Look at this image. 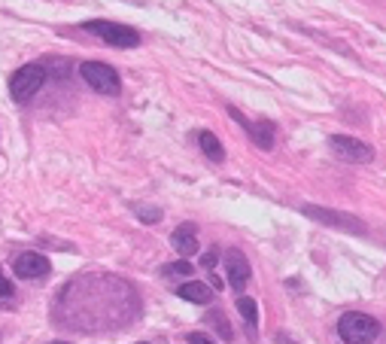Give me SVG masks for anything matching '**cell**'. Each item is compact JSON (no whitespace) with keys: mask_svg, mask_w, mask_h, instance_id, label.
<instances>
[{"mask_svg":"<svg viewBox=\"0 0 386 344\" xmlns=\"http://www.w3.org/2000/svg\"><path fill=\"white\" fill-rule=\"evenodd\" d=\"M134 214H137L144 223H158V220H162V211H158V207H134Z\"/></svg>","mask_w":386,"mask_h":344,"instance_id":"cell-16","label":"cell"},{"mask_svg":"<svg viewBox=\"0 0 386 344\" xmlns=\"http://www.w3.org/2000/svg\"><path fill=\"white\" fill-rule=\"evenodd\" d=\"M162 274H167V278H186V274H195V268H192L186 259L183 262H171V265H164L162 268Z\"/></svg>","mask_w":386,"mask_h":344,"instance_id":"cell-15","label":"cell"},{"mask_svg":"<svg viewBox=\"0 0 386 344\" xmlns=\"http://www.w3.org/2000/svg\"><path fill=\"white\" fill-rule=\"evenodd\" d=\"M329 147H332V153L343 158V162H353V165H368L374 158V149L362 144V140H356V137H347V134H332L329 137Z\"/></svg>","mask_w":386,"mask_h":344,"instance_id":"cell-6","label":"cell"},{"mask_svg":"<svg viewBox=\"0 0 386 344\" xmlns=\"http://www.w3.org/2000/svg\"><path fill=\"white\" fill-rule=\"evenodd\" d=\"M46 80H49V73H46L43 64L33 61V64L19 67V70L13 73V80H10V95H13V100H19V104L31 100L40 89L46 86Z\"/></svg>","mask_w":386,"mask_h":344,"instance_id":"cell-2","label":"cell"},{"mask_svg":"<svg viewBox=\"0 0 386 344\" xmlns=\"http://www.w3.org/2000/svg\"><path fill=\"white\" fill-rule=\"evenodd\" d=\"M52 344H67V341H52Z\"/></svg>","mask_w":386,"mask_h":344,"instance_id":"cell-21","label":"cell"},{"mask_svg":"<svg viewBox=\"0 0 386 344\" xmlns=\"http://www.w3.org/2000/svg\"><path fill=\"white\" fill-rule=\"evenodd\" d=\"M225 274H229V283L243 296V287L249 283V262L243 259L240 250H225Z\"/></svg>","mask_w":386,"mask_h":344,"instance_id":"cell-8","label":"cell"},{"mask_svg":"<svg viewBox=\"0 0 386 344\" xmlns=\"http://www.w3.org/2000/svg\"><path fill=\"white\" fill-rule=\"evenodd\" d=\"M137 344H146V341H137Z\"/></svg>","mask_w":386,"mask_h":344,"instance_id":"cell-22","label":"cell"},{"mask_svg":"<svg viewBox=\"0 0 386 344\" xmlns=\"http://www.w3.org/2000/svg\"><path fill=\"white\" fill-rule=\"evenodd\" d=\"M198 144H201V149H204V156L213 158V162H222L225 158V149H222L219 137H216L213 131H198Z\"/></svg>","mask_w":386,"mask_h":344,"instance_id":"cell-13","label":"cell"},{"mask_svg":"<svg viewBox=\"0 0 386 344\" xmlns=\"http://www.w3.org/2000/svg\"><path fill=\"white\" fill-rule=\"evenodd\" d=\"M238 311H240V317H243V323H247L249 338H256V335H258V308H256V299L240 296V299H238Z\"/></svg>","mask_w":386,"mask_h":344,"instance_id":"cell-12","label":"cell"},{"mask_svg":"<svg viewBox=\"0 0 386 344\" xmlns=\"http://www.w3.org/2000/svg\"><path fill=\"white\" fill-rule=\"evenodd\" d=\"M79 73H82V80H86L91 89L100 91V95H119V91H122L119 73H116L110 64H104V61H82Z\"/></svg>","mask_w":386,"mask_h":344,"instance_id":"cell-4","label":"cell"},{"mask_svg":"<svg viewBox=\"0 0 386 344\" xmlns=\"http://www.w3.org/2000/svg\"><path fill=\"white\" fill-rule=\"evenodd\" d=\"M13 271L19 274L22 281H40L49 274V259L43 253H22V256H15Z\"/></svg>","mask_w":386,"mask_h":344,"instance_id":"cell-7","label":"cell"},{"mask_svg":"<svg viewBox=\"0 0 386 344\" xmlns=\"http://www.w3.org/2000/svg\"><path fill=\"white\" fill-rule=\"evenodd\" d=\"M210 281H213L216 290H222V278H219V274H210Z\"/></svg>","mask_w":386,"mask_h":344,"instance_id":"cell-20","label":"cell"},{"mask_svg":"<svg viewBox=\"0 0 386 344\" xmlns=\"http://www.w3.org/2000/svg\"><path fill=\"white\" fill-rule=\"evenodd\" d=\"M0 299H13V283L6 281L3 271H0Z\"/></svg>","mask_w":386,"mask_h":344,"instance_id":"cell-19","label":"cell"},{"mask_svg":"<svg viewBox=\"0 0 386 344\" xmlns=\"http://www.w3.org/2000/svg\"><path fill=\"white\" fill-rule=\"evenodd\" d=\"M229 113H231V119H238L243 128H247V134L256 140V147H262V149H271L274 147V125L271 122H249L247 116H243L240 110H234V107H231Z\"/></svg>","mask_w":386,"mask_h":344,"instance_id":"cell-9","label":"cell"},{"mask_svg":"<svg viewBox=\"0 0 386 344\" xmlns=\"http://www.w3.org/2000/svg\"><path fill=\"white\" fill-rule=\"evenodd\" d=\"M88 33H95V37H100L104 43H110L116 49H134L140 46V33L128 28V24H119V22H107V19H91L82 24Z\"/></svg>","mask_w":386,"mask_h":344,"instance_id":"cell-3","label":"cell"},{"mask_svg":"<svg viewBox=\"0 0 386 344\" xmlns=\"http://www.w3.org/2000/svg\"><path fill=\"white\" fill-rule=\"evenodd\" d=\"M186 341H189V344H216V341L210 338V335H204V332H189Z\"/></svg>","mask_w":386,"mask_h":344,"instance_id":"cell-18","label":"cell"},{"mask_svg":"<svg viewBox=\"0 0 386 344\" xmlns=\"http://www.w3.org/2000/svg\"><path fill=\"white\" fill-rule=\"evenodd\" d=\"M338 335L343 344H374L380 335V323L362 311H347L338 320Z\"/></svg>","mask_w":386,"mask_h":344,"instance_id":"cell-1","label":"cell"},{"mask_svg":"<svg viewBox=\"0 0 386 344\" xmlns=\"http://www.w3.org/2000/svg\"><path fill=\"white\" fill-rule=\"evenodd\" d=\"M216 259H219V247H210L204 256H201V265L204 268H213L216 265Z\"/></svg>","mask_w":386,"mask_h":344,"instance_id":"cell-17","label":"cell"},{"mask_svg":"<svg viewBox=\"0 0 386 344\" xmlns=\"http://www.w3.org/2000/svg\"><path fill=\"white\" fill-rule=\"evenodd\" d=\"M301 214H304L307 220H316L320 225H329V229H341V232H350V234H365L362 220H356V216H350V214L329 211V207H314V204H304Z\"/></svg>","mask_w":386,"mask_h":344,"instance_id":"cell-5","label":"cell"},{"mask_svg":"<svg viewBox=\"0 0 386 344\" xmlns=\"http://www.w3.org/2000/svg\"><path fill=\"white\" fill-rule=\"evenodd\" d=\"M171 244H173V250H177L183 259L195 256L198 253V229L192 223L177 225V229H173V234H171Z\"/></svg>","mask_w":386,"mask_h":344,"instance_id":"cell-10","label":"cell"},{"mask_svg":"<svg viewBox=\"0 0 386 344\" xmlns=\"http://www.w3.org/2000/svg\"><path fill=\"white\" fill-rule=\"evenodd\" d=\"M177 296L192 301V305H210V301H213V290L201 281H186L177 287Z\"/></svg>","mask_w":386,"mask_h":344,"instance_id":"cell-11","label":"cell"},{"mask_svg":"<svg viewBox=\"0 0 386 344\" xmlns=\"http://www.w3.org/2000/svg\"><path fill=\"white\" fill-rule=\"evenodd\" d=\"M207 320H210V323H213V329H216V332H219V335H222V341H231V338H234V329H231V326H229V320H225V317H222V314H216V311H213V314H210V317H207Z\"/></svg>","mask_w":386,"mask_h":344,"instance_id":"cell-14","label":"cell"}]
</instances>
